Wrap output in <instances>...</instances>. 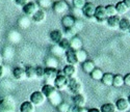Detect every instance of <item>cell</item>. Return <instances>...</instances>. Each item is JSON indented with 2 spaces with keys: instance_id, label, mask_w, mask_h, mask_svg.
Here are the masks:
<instances>
[{
  "instance_id": "obj_1",
  "label": "cell",
  "mask_w": 130,
  "mask_h": 112,
  "mask_svg": "<svg viewBox=\"0 0 130 112\" xmlns=\"http://www.w3.org/2000/svg\"><path fill=\"white\" fill-rule=\"evenodd\" d=\"M69 84V78L67 76H64L61 72L58 73V75L55 77V79L53 81V85L57 90H63L68 87Z\"/></svg>"
},
{
  "instance_id": "obj_2",
  "label": "cell",
  "mask_w": 130,
  "mask_h": 112,
  "mask_svg": "<svg viewBox=\"0 0 130 112\" xmlns=\"http://www.w3.org/2000/svg\"><path fill=\"white\" fill-rule=\"evenodd\" d=\"M68 88L71 92H73L74 95H77V94H82V83L77 79V78H70L69 79V84H68Z\"/></svg>"
},
{
  "instance_id": "obj_3",
  "label": "cell",
  "mask_w": 130,
  "mask_h": 112,
  "mask_svg": "<svg viewBox=\"0 0 130 112\" xmlns=\"http://www.w3.org/2000/svg\"><path fill=\"white\" fill-rule=\"evenodd\" d=\"M29 101L35 106H42L43 104H45L47 99H46V97L44 96V94H43L41 90H36V91H34L30 95Z\"/></svg>"
},
{
  "instance_id": "obj_4",
  "label": "cell",
  "mask_w": 130,
  "mask_h": 112,
  "mask_svg": "<svg viewBox=\"0 0 130 112\" xmlns=\"http://www.w3.org/2000/svg\"><path fill=\"white\" fill-rule=\"evenodd\" d=\"M0 112H15V103L10 98L0 100Z\"/></svg>"
},
{
  "instance_id": "obj_5",
  "label": "cell",
  "mask_w": 130,
  "mask_h": 112,
  "mask_svg": "<svg viewBox=\"0 0 130 112\" xmlns=\"http://www.w3.org/2000/svg\"><path fill=\"white\" fill-rule=\"evenodd\" d=\"M52 9L55 14L61 15V14H64L69 9V4L64 0H55L52 4Z\"/></svg>"
},
{
  "instance_id": "obj_6",
  "label": "cell",
  "mask_w": 130,
  "mask_h": 112,
  "mask_svg": "<svg viewBox=\"0 0 130 112\" xmlns=\"http://www.w3.org/2000/svg\"><path fill=\"white\" fill-rule=\"evenodd\" d=\"M22 9H23L24 16H26L28 18H31L40 9V6L36 1H29L26 5H24L22 7Z\"/></svg>"
},
{
  "instance_id": "obj_7",
  "label": "cell",
  "mask_w": 130,
  "mask_h": 112,
  "mask_svg": "<svg viewBox=\"0 0 130 112\" xmlns=\"http://www.w3.org/2000/svg\"><path fill=\"white\" fill-rule=\"evenodd\" d=\"M82 15L88 18V19H92L95 17V12H96V5L92 2H86V4L83 6V8L81 9Z\"/></svg>"
},
{
  "instance_id": "obj_8",
  "label": "cell",
  "mask_w": 130,
  "mask_h": 112,
  "mask_svg": "<svg viewBox=\"0 0 130 112\" xmlns=\"http://www.w3.org/2000/svg\"><path fill=\"white\" fill-rule=\"evenodd\" d=\"M116 109L119 112H127L130 109V105L128 103V100L125 98H120L116 101Z\"/></svg>"
},
{
  "instance_id": "obj_9",
  "label": "cell",
  "mask_w": 130,
  "mask_h": 112,
  "mask_svg": "<svg viewBox=\"0 0 130 112\" xmlns=\"http://www.w3.org/2000/svg\"><path fill=\"white\" fill-rule=\"evenodd\" d=\"M75 23H76V19L72 15H64L61 18V25L66 28V30L73 28Z\"/></svg>"
},
{
  "instance_id": "obj_10",
  "label": "cell",
  "mask_w": 130,
  "mask_h": 112,
  "mask_svg": "<svg viewBox=\"0 0 130 112\" xmlns=\"http://www.w3.org/2000/svg\"><path fill=\"white\" fill-rule=\"evenodd\" d=\"M96 20L98 22H105L107 20V15H106V9L105 6L103 5H99L96 6V12H95V17Z\"/></svg>"
},
{
  "instance_id": "obj_11",
  "label": "cell",
  "mask_w": 130,
  "mask_h": 112,
  "mask_svg": "<svg viewBox=\"0 0 130 112\" xmlns=\"http://www.w3.org/2000/svg\"><path fill=\"white\" fill-rule=\"evenodd\" d=\"M43 94H44V96L46 97V99L48 100L49 98H51L54 94H56L58 90L54 87L53 84H45L44 86L42 87V90H41Z\"/></svg>"
},
{
  "instance_id": "obj_12",
  "label": "cell",
  "mask_w": 130,
  "mask_h": 112,
  "mask_svg": "<svg viewBox=\"0 0 130 112\" xmlns=\"http://www.w3.org/2000/svg\"><path fill=\"white\" fill-rule=\"evenodd\" d=\"M64 55H66V59H67L68 64L76 65L78 63V60L76 57V51H74L72 49H68L66 52H64Z\"/></svg>"
},
{
  "instance_id": "obj_13",
  "label": "cell",
  "mask_w": 130,
  "mask_h": 112,
  "mask_svg": "<svg viewBox=\"0 0 130 112\" xmlns=\"http://www.w3.org/2000/svg\"><path fill=\"white\" fill-rule=\"evenodd\" d=\"M61 73H62L64 76H67L69 79H70V78H73V77H75V75H76V73H77L76 65L66 64V65H64L63 68H62Z\"/></svg>"
},
{
  "instance_id": "obj_14",
  "label": "cell",
  "mask_w": 130,
  "mask_h": 112,
  "mask_svg": "<svg viewBox=\"0 0 130 112\" xmlns=\"http://www.w3.org/2000/svg\"><path fill=\"white\" fill-rule=\"evenodd\" d=\"M49 36H50V40H51L52 43H54L55 45H58L59 42L63 39V33L59 29H54V30H52L50 32Z\"/></svg>"
},
{
  "instance_id": "obj_15",
  "label": "cell",
  "mask_w": 130,
  "mask_h": 112,
  "mask_svg": "<svg viewBox=\"0 0 130 112\" xmlns=\"http://www.w3.org/2000/svg\"><path fill=\"white\" fill-rule=\"evenodd\" d=\"M46 17H47L46 10L43 8H40L38 12L31 17V20L36 22V23H42V22H44L46 20Z\"/></svg>"
},
{
  "instance_id": "obj_16",
  "label": "cell",
  "mask_w": 130,
  "mask_h": 112,
  "mask_svg": "<svg viewBox=\"0 0 130 112\" xmlns=\"http://www.w3.org/2000/svg\"><path fill=\"white\" fill-rule=\"evenodd\" d=\"M72 101L75 106H78V107H84L85 103H86V99L84 97L83 94H77V95H74L72 98Z\"/></svg>"
},
{
  "instance_id": "obj_17",
  "label": "cell",
  "mask_w": 130,
  "mask_h": 112,
  "mask_svg": "<svg viewBox=\"0 0 130 112\" xmlns=\"http://www.w3.org/2000/svg\"><path fill=\"white\" fill-rule=\"evenodd\" d=\"M120 20H121V18L119 17L118 15L117 16H112V17H108L107 20H106L107 26L109 28H111V29H117V28H119Z\"/></svg>"
},
{
  "instance_id": "obj_18",
  "label": "cell",
  "mask_w": 130,
  "mask_h": 112,
  "mask_svg": "<svg viewBox=\"0 0 130 112\" xmlns=\"http://www.w3.org/2000/svg\"><path fill=\"white\" fill-rule=\"evenodd\" d=\"M13 76L16 80H23L25 79V68L22 66H16L13 70Z\"/></svg>"
},
{
  "instance_id": "obj_19",
  "label": "cell",
  "mask_w": 130,
  "mask_h": 112,
  "mask_svg": "<svg viewBox=\"0 0 130 112\" xmlns=\"http://www.w3.org/2000/svg\"><path fill=\"white\" fill-rule=\"evenodd\" d=\"M70 49L74 51H78L82 49V41L78 36H74L73 39L70 40Z\"/></svg>"
},
{
  "instance_id": "obj_20",
  "label": "cell",
  "mask_w": 130,
  "mask_h": 112,
  "mask_svg": "<svg viewBox=\"0 0 130 112\" xmlns=\"http://www.w3.org/2000/svg\"><path fill=\"white\" fill-rule=\"evenodd\" d=\"M35 111H36V106L30 101H24L20 105V112H35Z\"/></svg>"
},
{
  "instance_id": "obj_21",
  "label": "cell",
  "mask_w": 130,
  "mask_h": 112,
  "mask_svg": "<svg viewBox=\"0 0 130 112\" xmlns=\"http://www.w3.org/2000/svg\"><path fill=\"white\" fill-rule=\"evenodd\" d=\"M95 69H96V64H95V62H94L93 60L88 59L86 61H84V62L82 63V70H83V72H85L86 74H91Z\"/></svg>"
},
{
  "instance_id": "obj_22",
  "label": "cell",
  "mask_w": 130,
  "mask_h": 112,
  "mask_svg": "<svg viewBox=\"0 0 130 112\" xmlns=\"http://www.w3.org/2000/svg\"><path fill=\"white\" fill-rule=\"evenodd\" d=\"M113 74L111 73H104L101 82L105 85V86H112V82H113Z\"/></svg>"
},
{
  "instance_id": "obj_23",
  "label": "cell",
  "mask_w": 130,
  "mask_h": 112,
  "mask_svg": "<svg viewBox=\"0 0 130 112\" xmlns=\"http://www.w3.org/2000/svg\"><path fill=\"white\" fill-rule=\"evenodd\" d=\"M25 77L29 80L36 79L37 78V74H36V68L32 65H28L25 68Z\"/></svg>"
},
{
  "instance_id": "obj_24",
  "label": "cell",
  "mask_w": 130,
  "mask_h": 112,
  "mask_svg": "<svg viewBox=\"0 0 130 112\" xmlns=\"http://www.w3.org/2000/svg\"><path fill=\"white\" fill-rule=\"evenodd\" d=\"M57 69H53V68H45V77L47 79H52L54 81L55 77L58 75Z\"/></svg>"
},
{
  "instance_id": "obj_25",
  "label": "cell",
  "mask_w": 130,
  "mask_h": 112,
  "mask_svg": "<svg viewBox=\"0 0 130 112\" xmlns=\"http://www.w3.org/2000/svg\"><path fill=\"white\" fill-rule=\"evenodd\" d=\"M119 28H120L122 31H124V32L129 31V29H130V20L128 18H122L120 20Z\"/></svg>"
},
{
  "instance_id": "obj_26",
  "label": "cell",
  "mask_w": 130,
  "mask_h": 112,
  "mask_svg": "<svg viewBox=\"0 0 130 112\" xmlns=\"http://www.w3.org/2000/svg\"><path fill=\"white\" fill-rule=\"evenodd\" d=\"M49 100V102L53 105V106H55V107H57L61 102H62V99H61V96L59 95V92L57 91L56 94H54L51 98H49L48 99Z\"/></svg>"
},
{
  "instance_id": "obj_27",
  "label": "cell",
  "mask_w": 130,
  "mask_h": 112,
  "mask_svg": "<svg viewBox=\"0 0 130 112\" xmlns=\"http://www.w3.org/2000/svg\"><path fill=\"white\" fill-rule=\"evenodd\" d=\"M76 57H77V60H78V63H83L84 61L88 60V53H86L85 50L83 49H80L78 51H76Z\"/></svg>"
},
{
  "instance_id": "obj_28",
  "label": "cell",
  "mask_w": 130,
  "mask_h": 112,
  "mask_svg": "<svg viewBox=\"0 0 130 112\" xmlns=\"http://www.w3.org/2000/svg\"><path fill=\"white\" fill-rule=\"evenodd\" d=\"M31 19L30 18H28V17H26V16H24V17H22V18H20V20L18 21V24H19V26L21 27V28H28L29 26H30V24H31Z\"/></svg>"
},
{
  "instance_id": "obj_29",
  "label": "cell",
  "mask_w": 130,
  "mask_h": 112,
  "mask_svg": "<svg viewBox=\"0 0 130 112\" xmlns=\"http://www.w3.org/2000/svg\"><path fill=\"white\" fill-rule=\"evenodd\" d=\"M124 85V76L117 74L113 76V82H112V86L115 87H122Z\"/></svg>"
},
{
  "instance_id": "obj_30",
  "label": "cell",
  "mask_w": 130,
  "mask_h": 112,
  "mask_svg": "<svg viewBox=\"0 0 130 112\" xmlns=\"http://www.w3.org/2000/svg\"><path fill=\"white\" fill-rule=\"evenodd\" d=\"M90 75H91V78H92L93 80L100 81V80L102 79V77H103L104 73L102 72V70H100V69H98V68H96Z\"/></svg>"
},
{
  "instance_id": "obj_31",
  "label": "cell",
  "mask_w": 130,
  "mask_h": 112,
  "mask_svg": "<svg viewBox=\"0 0 130 112\" xmlns=\"http://www.w3.org/2000/svg\"><path fill=\"white\" fill-rule=\"evenodd\" d=\"M46 65H47V68L57 69V66H58V60H57V58L54 57V56L48 57L47 60H46Z\"/></svg>"
},
{
  "instance_id": "obj_32",
  "label": "cell",
  "mask_w": 130,
  "mask_h": 112,
  "mask_svg": "<svg viewBox=\"0 0 130 112\" xmlns=\"http://www.w3.org/2000/svg\"><path fill=\"white\" fill-rule=\"evenodd\" d=\"M100 111L101 112H116L117 109H116L115 104H112V103H105V104H103L101 106Z\"/></svg>"
},
{
  "instance_id": "obj_33",
  "label": "cell",
  "mask_w": 130,
  "mask_h": 112,
  "mask_svg": "<svg viewBox=\"0 0 130 112\" xmlns=\"http://www.w3.org/2000/svg\"><path fill=\"white\" fill-rule=\"evenodd\" d=\"M116 9H117V14L118 15H124L128 12V8L125 6V4L123 3V1H120V2H118L116 5Z\"/></svg>"
},
{
  "instance_id": "obj_34",
  "label": "cell",
  "mask_w": 130,
  "mask_h": 112,
  "mask_svg": "<svg viewBox=\"0 0 130 112\" xmlns=\"http://www.w3.org/2000/svg\"><path fill=\"white\" fill-rule=\"evenodd\" d=\"M51 52L53 53L54 57H57V56H61L64 54V51L58 46V45H54V46L51 48Z\"/></svg>"
},
{
  "instance_id": "obj_35",
  "label": "cell",
  "mask_w": 130,
  "mask_h": 112,
  "mask_svg": "<svg viewBox=\"0 0 130 112\" xmlns=\"http://www.w3.org/2000/svg\"><path fill=\"white\" fill-rule=\"evenodd\" d=\"M105 9H106V15H107V17L117 16V9H116V6H115V5L108 4V5L105 6Z\"/></svg>"
},
{
  "instance_id": "obj_36",
  "label": "cell",
  "mask_w": 130,
  "mask_h": 112,
  "mask_svg": "<svg viewBox=\"0 0 130 112\" xmlns=\"http://www.w3.org/2000/svg\"><path fill=\"white\" fill-rule=\"evenodd\" d=\"M58 46H59L64 52H66L68 49H70V40H68L67 38H64V36H63V39L59 42Z\"/></svg>"
},
{
  "instance_id": "obj_37",
  "label": "cell",
  "mask_w": 130,
  "mask_h": 112,
  "mask_svg": "<svg viewBox=\"0 0 130 112\" xmlns=\"http://www.w3.org/2000/svg\"><path fill=\"white\" fill-rule=\"evenodd\" d=\"M72 2H73V6L74 8H76V9H82L83 6L86 4V0H72Z\"/></svg>"
},
{
  "instance_id": "obj_38",
  "label": "cell",
  "mask_w": 130,
  "mask_h": 112,
  "mask_svg": "<svg viewBox=\"0 0 130 112\" xmlns=\"http://www.w3.org/2000/svg\"><path fill=\"white\" fill-rule=\"evenodd\" d=\"M70 108H71V106H70L68 103H66V102H61V103L57 106V109H58L59 112H69Z\"/></svg>"
},
{
  "instance_id": "obj_39",
  "label": "cell",
  "mask_w": 130,
  "mask_h": 112,
  "mask_svg": "<svg viewBox=\"0 0 130 112\" xmlns=\"http://www.w3.org/2000/svg\"><path fill=\"white\" fill-rule=\"evenodd\" d=\"M36 74H37V78H39V79L44 78L45 77V68H43V66H37Z\"/></svg>"
},
{
  "instance_id": "obj_40",
  "label": "cell",
  "mask_w": 130,
  "mask_h": 112,
  "mask_svg": "<svg viewBox=\"0 0 130 112\" xmlns=\"http://www.w3.org/2000/svg\"><path fill=\"white\" fill-rule=\"evenodd\" d=\"M38 4H39L40 8L45 9V8H48L51 6V0H39Z\"/></svg>"
},
{
  "instance_id": "obj_41",
  "label": "cell",
  "mask_w": 130,
  "mask_h": 112,
  "mask_svg": "<svg viewBox=\"0 0 130 112\" xmlns=\"http://www.w3.org/2000/svg\"><path fill=\"white\" fill-rule=\"evenodd\" d=\"M69 112H88V110H86L84 107H78V106H72L69 110Z\"/></svg>"
},
{
  "instance_id": "obj_42",
  "label": "cell",
  "mask_w": 130,
  "mask_h": 112,
  "mask_svg": "<svg viewBox=\"0 0 130 112\" xmlns=\"http://www.w3.org/2000/svg\"><path fill=\"white\" fill-rule=\"evenodd\" d=\"M15 2H16L17 5L23 7L24 5H26V4L29 2V0H15Z\"/></svg>"
},
{
  "instance_id": "obj_43",
  "label": "cell",
  "mask_w": 130,
  "mask_h": 112,
  "mask_svg": "<svg viewBox=\"0 0 130 112\" xmlns=\"http://www.w3.org/2000/svg\"><path fill=\"white\" fill-rule=\"evenodd\" d=\"M124 84L130 87V73L125 75V77H124Z\"/></svg>"
},
{
  "instance_id": "obj_44",
  "label": "cell",
  "mask_w": 130,
  "mask_h": 112,
  "mask_svg": "<svg viewBox=\"0 0 130 112\" xmlns=\"http://www.w3.org/2000/svg\"><path fill=\"white\" fill-rule=\"evenodd\" d=\"M4 76V68H3V65L1 64L0 65V78H2Z\"/></svg>"
},
{
  "instance_id": "obj_45",
  "label": "cell",
  "mask_w": 130,
  "mask_h": 112,
  "mask_svg": "<svg viewBox=\"0 0 130 112\" xmlns=\"http://www.w3.org/2000/svg\"><path fill=\"white\" fill-rule=\"evenodd\" d=\"M123 3L128 9H130V0H123Z\"/></svg>"
},
{
  "instance_id": "obj_46",
  "label": "cell",
  "mask_w": 130,
  "mask_h": 112,
  "mask_svg": "<svg viewBox=\"0 0 130 112\" xmlns=\"http://www.w3.org/2000/svg\"><path fill=\"white\" fill-rule=\"evenodd\" d=\"M88 112H101V111L98 108H91V109L88 110Z\"/></svg>"
},
{
  "instance_id": "obj_47",
  "label": "cell",
  "mask_w": 130,
  "mask_h": 112,
  "mask_svg": "<svg viewBox=\"0 0 130 112\" xmlns=\"http://www.w3.org/2000/svg\"><path fill=\"white\" fill-rule=\"evenodd\" d=\"M127 100H128V103H129V105H130V95L128 96V98H127Z\"/></svg>"
},
{
  "instance_id": "obj_48",
  "label": "cell",
  "mask_w": 130,
  "mask_h": 112,
  "mask_svg": "<svg viewBox=\"0 0 130 112\" xmlns=\"http://www.w3.org/2000/svg\"><path fill=\"white\" fill-rule=\"evenodd\" d=\"M1 62H2V58H1V56H0V65H1Z\"/></svg>"
},
{
  "instance_id": "obj_49",
  "label": "cell",
  "mask_w": 130,
  "mask_h": 112,
  "mask_svg": "<svg viewBox=\"0 0 130 112\" xmlns=\"http://www.w3.org/2000/svg\"><path fill=\"white\" fill-rule=\"evenodd\" d=\"M129 33H130V29H129Z\"/></svg>"
}]
</instances>
